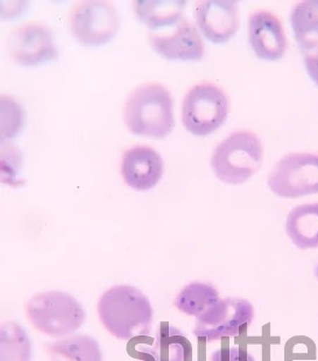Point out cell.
Segmentation results:
<instances>
[{"label":"cell","instance_id":"277c9868","mask_svg":"<svg viewBox=\"0 0 318 361\" xmlns=\"http://www.w3.org/2000/svg\"><path fill=\"white\" fill-rule=\"evenodd\" d=\"M27 319L41 334L53 338L74 335L87 314L80 302L66 291L51 290L34 295L25 305Z\"/></svg>","mask_w":318,"mask_h":361},{"label":"cell","instance_id":"3957f363","mask_svg":"<svg viewBox=\"0 0 318 361\" xmlns=\"http://www.w3.org/2000/svg\"><path fill=\"white\" fill-rule=\"evenodd\" d=\"M264 162V145L251 130L233 132L214 148L212 168L218 180L239 185L253 178Z\"/></svg>","mask_w":318,"mask_h":361},{"label":"cell","instance_id":"ac0fdd59","mask_svg":"<svg viewBox=\"0 0 318 361\" xmlns=\"http://www.w3.org/2000/svg\"><path fill=\"white\" fill-rule=\"evenodd\" d=\"M291 24L301 51L318 44V0H302L291 12Z\"/></svg>","mask_w":318,"mask_h":361},{"label":"cell","instance_id":"44dd1931","mask_svg":"<svg viewBox=\"0 0 318 361\" xmlns=\"http://www.w3.org/2000/svg\"><path fill=\"white\" fill-rule=\"evenodd\" d=\"M1 114V139L5 142L12 140L24 126L25 114L23 106L13 97L3 94L0 98Z\"/></svg>","mask_w":318,"mask_h":361},{"label":"cell","instance_id":"7402d4cb","mask_svg":"<svg viewBox=\"0 0 318 361\" xmlns=\"http://www.w3.org/2000/svg\"><path fill=\"white\" fill-rule=\"evenodd\" d=\"M21 154L10 142L3 141L1 147V180L4 183L13 184L20 169Z\"/></svg>","mask_w":318,"mask_h":361},{"label":"cell","instance_id":"52a82bcc","mask_svg":"<svg viewBox=\"0 0 318 361\" xmlns=\"http://www.w3.org/2000/svg\"><path fill=\"white\" fill-rule=\"evenodd\" d=\"M268 188L281 198L318 194V154L291 153L275 164L267 178Z\"/></svg>","mask_w":318,"mask_h":361},{"label":"cell","instance_id":"8992f818","mask_svg":"<svg viewBox=\"0 0 318 361\" xmlns=\"http://www.w3.org/2000/svg\"><path fill=\"white\" fill-rule=\"evenodd\" d=\"M121 16L107 0H82L75 4L69 14L73 37L87 47L109 44L119 32Z\"/></svg>","mask_w":318,"mask_h":361},{"label":"cell","instance_id":"9a60e30c","mask_svg":"<svg viewBox=\"0 0 318 361\" xmlns=\"http://www.w3.org/2000/svg\"><path fill=\"white\" fill-rule=\"evenodd\" d=\"M286 232L302 251L318 248V202L292 209L286 221Z\"/></svg>","mask_w":318,"mask_h":361},{"label":"cell","instance_id":"4fadbf2b","mask_svg":"<svg viewBox=\"0 0 318 361\" xmlns=\"http://www.w3.org/2000/svg\"><path fill=\"white\" fill-rule=\"evenodd\" d=\"M121 173L125 183L134 190H151L164 175V160L154 148L137 145L121 157Z\"/></svg>","mask_w":318,"mask_h":361},{"label":"cell","instance_id":"7c38bea8","mask_svg":"<svg viewBox=\"0 0 318 361\" xmlns=\"http://www.w3.org/2000/svg\"><path fill=\"white\" fill-rule=\"evenodd\" d=\"M149 42L160 56L171 61H200L205 53L204 42L197 27L182 19L171 33H151Z\"/></svg>","mask_w":318,"mask_h":361},{"label":"cell","instance_id":"8fae6325","mask_svg":"<svg viewBox=\"0 0 318 361\" xmlns=\"http://www.w3.org/2000/svg\"><path fill=\"white\" fill-rule=\"evenodd\" d=\"M248 41L255 56L265 61L281 60L288 39L281 21L269 11L257 10L248 18Z\"/></svg>","mask_w":318,"mask_h":361},{"label":"cell","instance_id":"d6986e66","mask_svg":"<svg viewBox=\"0 0 318 361\" xmlns=\"http://www.w3.org/2000/svg\"><path fill=\"white\" fill-rule=\"evenodd\" d=\"M219 300V291L214 286L195 281L187 284L176 295L174 305L182 314L197 318L214 307Z\"/></svg>","mask_w":318,"mask_h":361},{"label":"cell","instance_id":"6da1fadb","mask_svg":"<svg viewBox=\"0 0 318 361\" xmlns=\"http://www.w3.org/2000/svg\"><path fill=\"white\" fill-rule=\"evenodd\" d=\"M97 312L107 332L125 341L147 336L154 314L147 296L128 284H117L104 291Z\"/></svg>","mask_w":318,"mask_h":361},{"label":"cell","instance_id":"cb8c5ba5","mask_svg":"<svg viewBox=\"0 0 318 361\" xmlns=\"http://www.w3.org/2000/svg\"><path fill=\"white\" fill-rule=\"evenodd\" d=\"M303 59H305V69L308 73L309 78L318 87V44L316 47L310 48L308 51H303Z\"/></svg>","mask_w":318,"mask_h":361},{"label":"cell","instance_id":"484cf974","mask_svg":"<svg viewBox=\"0 0 318 361\" xmlns=\"http://www.w3.org/2000/svg\"><path fill=\"white\" fill-rule=\"evenodd\" d=\"M316 269H318V264H317V267H316Z\"/></svg>","mask_w":318,"mask_h":361},{"label":"cell","instance_id":"ffe728a7","mask_svg":"<svg viewBox=\"0 0 318 361\" xmlns=\"http://www.w3.org/2000/svg\"><path fill=\"white\" fill-rule=\"evenodd\" d=\"M0 361H30L32 345L23 326L16 322L1 325Z\"/></svg>","mask_w":318,"mask_h":361},{"label":"cell","instance_id":"5b68a950","mask_svg":"<svg viewBox=\"0 0 318 361\" xmlns=\"http://www.w3.org/2000/svg\"><path fill=\"white\" fill-rule=\"evenodd\" d=\"M230 98L226 91L212 82H202L190 87L181 106L182 124L196 137L214 133L228 119Z\"/></svg>","mask_w":318,"mask_h":361},{"label":"cell","instance_id":"ba28073f","mask_svg":"<svg viewBox=\"0 0 318 361\" xmlns=\"http://www.w3.org/2000/svg\"><path fill=\"white\" fill-rule=\"evenodd\" d=\"M255 319L251 302L241 298H221L207 312L196 318L194 335L204 343L238 337Z\"/></svg>","mask_w":318,"mask_h":361},{"label":"cell","instance_id":"603a6c76","mask_svg":"<svg viewBox=\"0 0 318 361\" xmlns=\"http://www.w3.org/2000/svg\"><path fill=\"white\" fill-rule=\"evenodd\" d=\"M205 361H255L248 352L241 348H223L212 352Z\"/></svg>","mask_w":318,"mask_h":361},{"label":"cell","instance_id":"30bf717a","mask_svg":"<svg viewBox=\"0 0 318 361\" xmlns=\"http://www.w3.org/2000/svg\"><path fill=\"white\" fill-rule=\"evenodd\" d=\"M198 30L210 42L225 44L235 37L240 27L239 5L233 0H202L195 6Z\"/></svg>","mask_w":318,"mask_h":361},{"label":"cell","instance_id":"e0dca14e","mask_svg":"<svg viewBox=\"0 0 318 361\" xmlns=\"http://www.w3.org/2000/svg\"><path fill=\"white\" fill-rule=\"evenodd\" d=\"M51 361H103L98 341L89 336L61 338L47 345Z\"/></svg>","mask_w":318,"mask_h":361},{"label":"cell","instance_id":"d4e9b609","mask_svg":"<svg viewBox=\"0 0 318 361\" xmlns=\"http://www.w3.org/2000/svg\"><path fill=\"white\" fill-rule=\"evenodd\" d=\"M315 275H316V278H317V280H318V269H316Z\"/></svg>","mask_w":318,"mask_h":361},{"label":"cell","instance_id":"9c48e42d","mask_svg":"<svg viewBox=\"0 0 318 361\" xmlns=\"http://www.w3.org/2000/svg\"><path fill=\"white\" fill-rule=\"evenodd\" d=\"M6 51L11 60L21 67H37L59 56L53 32L42 23H26L12 30Z\"/></svg>","mask_w":318,"mask_h":361},{"label":"cell","instance_id":"5bb4252c","mask_svg":"<svg viewBox=\"0 0 318 361\" xmlns=\"http://www.w3.org/2000/svg\"><path fill=\"white\" fill-rule=\"evenodd\" d=\"M144 361H192V346L187 336L162 322L155 336L154 344L139 350Z\"/></svg>","mask_w":318,"mask_h":361},{"label":"cell","instance_id":"7a4b0ae2","mask_svg":"<svg viewBox=\"0 0 318 361\" xmlns=\"http://www.w3.org/2000/svg\"><path fill=\"white\" fill-rule=\"evenodd\" d=\"M124 123L132 134L164 139L174 130V102L160 83H145L132 91L124 105Z\"/></svg>","mask_w":318,"mask_h":361},{"label":"cell","instance_id":"2e32d148","mask_svg":"<svg viewBox=\"0 0 318 361\" xmlns=\"http://www.w3.org/2000/svg\"><path fill=\"white\" fill-rule=\"evenodd\" d=\"M183 0H137L133 11L140 23L152 30L174 27L183 19Z\"/></svg>","mask_w":318,"mask_h":361}]
</instances>
